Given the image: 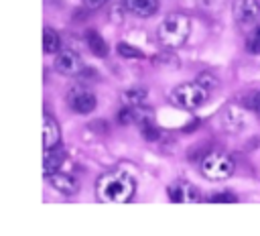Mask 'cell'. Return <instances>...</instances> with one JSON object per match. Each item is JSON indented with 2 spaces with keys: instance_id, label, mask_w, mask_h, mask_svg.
I'll return each instance as SVG.
<instances>
[{
  "instance_id": "16",
  "label": "cell",
  "mask_w": 260,
  "mask_h": 236,
  "mask_svg": "<svg viewBox=\"0 0 260 236\" xmlns=\"http://www.w3.org/2000/svg\"><path fill=\"white\" fill-rule=\"evenodd\" d=\"M246 49L252 55H258L260 53V24H256L252 28V33L246 37Z\"/></svg>"
},
{
  "instance_id": "2",
  "label": "cell",
  "mask_w": 260,
  "mask_h": 236,
  "mask_svg": "<svg viewBox=\"0 0 260 236\" xmlns=\"http://www.w3.org/2000/svg\"><path fill=\"white\" fill-rule=\"evenodd\" d=\"M191 33V18L183 12H171L167 14L158 28H156V37L158 43L167 49H179L185 45V41L189 39Z\"/></svg>"
},
{
  "instance_id": "8",
  "label": "cell",
  "mask_w": 260,
  "mask_h": 236,
  "mask_svg": "<svg viewBox=\"0 0 260 236\" xmlns=\"http://www.w3.org/2000/svg\"><path fill=\"white\" fill-rule=\"evenodd\" d=\"M260 16V4L256 0H236L234 2V18L242 26H250Z\"/></svg>"
},
{
  "instance_id": "11",
  "label": "cell",
  "mask_w": 260,
  "mask_h": 236,
  "mask_svg": "<svg viewBox=\"0 0 260 236\" xmlns=\"http://www.w3.org/2000/svg\"><path fill=\"white\" fill-rule=\"evenodd\" d=\"M65 159H67V153L63 149H59V146L45 149V155H43V173H45V177L49 173L59 171V167L65 163Z\"/></svg>"
},
{
  "instance_id": "6",
  "label": "cell",
  "mask_w": 260,
  "mask_h": 236,
  "mask_svg": "<svg viewBox=\"0 0 260 236\" xmlns=\"http://www.w3.org/2000/svg\"><path fill=\"white\" fill-rule=\"evenodd\" d=\"M55 69L61 75H77L83 71V59L73 49H63L55 57Z\"/></svg>"
},
{
  "instance_id": "20",
  "label": "cell",
  "mask_w": 260,
  "mask_h": 236,
  "mask_svg": "<svg viewBox=\"0 0 260 236\" xmlns=\"http://www.w3.org/2000/svg\"><path fill=\"white\" fill-rule=\"evenodd\" d=\"M197 81H199L201 85H205L207 90H209V87H217V85H219L217 77H215V75H211V73H201V75L197 77Z\"/></svg>"
},
{
  "instance_id": "14",
  "label": "cell",
  "mask_w": 260,
  "mask_h": 236,
  "mask_svg": "<svg viewBox=\"0 0 260 236\" xmlns=\"http://www.w3.org/2000/svg\"><path fill=\"white\" fill-rule=\"evenodd\" d=\"M85 43H87V47H89V51L93 55H98V57H106L108 55V43L95 31H87L85 33Z\"/></svg>"
},
{
  "instance_id": "1",
  "label": "cell",
  "mask_w": 260,
  "mask_h": 236,
  "mask_svg": "<svg viewBox=\"0 0 260 236\" xmlns=\"http://www.w3.org/2000/svg\"><path fill=\"white\" fill-rule=\"evenodd\" d=\"M136 183L130 175L122 171L106 173L95 183V193L102 201H114V203H126L134 197Z\"/></svg>"
},
{
  "instance_id": "7",
  "label": "cell",
  "mask_w": 260,
  "mask_h": 236,
  "mask_svg": "<svg viewBox=\"0 0 260 236\" xmlns=\"http://www.w3.org/2000/svg\"><path fill=\"white\" fill-rule=\"evenodd\" d=\"M167 193H169L171 201H175V203H195V201H199V189L187 179L173 181L169 185Z\"/></svg>"
},
{
  "instance_id": "23",
  "label": "cell",
  "mask_w": 260,
  "mask_h": 236,
  "mask_svg": "<svg viewBox=\"0 0 260 236\" xmlns=\"http://www.w3.org/2000/svg\"><path fill=\"white\" fill-rule=\"evenodd\" d=\"M252 106H254V112L260 116V92L254 96V102H252Z\"/></svg>"
},
{
  "instance_id": "10",
  "label": "cell",
  "mask_w": 260,
  "mask_h": 236,
  "mask_svg": "<svg viewBox=\"0 0 260 236\" xmlns=\"http://www.w3.org/2000/svg\"><path fill=\"white\" fill-rule=\"evenodd\" d=\"M59 142H61V128L51 114H45L43 116V149L59 146Z\"/></svg>"
},
{
  "instance_id": "19",
  "label": "cell",
  "mask_w": 260,
  "mask_h": 236,
  "mask_svg": "<svg viewBox=\"0 0 260 236\" xmlns=\"http://www.w3.org/2000/svg\"><path fill=\"white\" fill-rule=\"evenodd\" d=\"M207 201H211V203H228V201L234 203V201H238V197H236L234 193H230V191H219V193L209 195Z\"/></svg>"
},
{
  "instance_id": "13",
  "label": "cell",
  "mask_w": 260,
  "mask_h": 236,
  "mask_svg": "<svg viewBox=\"0 0 260 236\" xmlns=\"http://www.w3.org/2000/svg\"><path fill=\"white\" fill-rule=\"evenodd\" d=\"M120 98H122V104L124 106H130V108L142 106L146 102V98H148V90H144V87H130V90L122 92Z\"/></svg>"
},
{
  "instance_id": "9",
  "label": "cell",
  "mask_w": 260,
  "mask_h": 236,
  "mask_svg": "<svg viewBox=\"0 0 260 236\" xmlns=\"http://www.w3.org/2000/svg\"><path fill=\"white\" fill-rule=\"evenodd\" d=\"M47 181H49L57 191H61V193H65V195H73V193H77V189H79V181H77L73 175H69V173H59V171L49 173V175H47Z\"/></svg>"
},
{
  "instance_id": "18",
  "label": "cell",
  "mask_w": 260,
  "mask_h": 236,
  "mask_svg": "<svg viewBox=\"0 0 260 236\" xmlns=\"http://www.w3.org/2000/svg\"><path fill=\"white\" fill-rule=\"evenodd\" d=\"M154 63H156V65H162V67H171V69H175V67L181 65V61H179L175 55H171V53H165V55L154 57Z\"/></svg>"
},
{
  "instance_id": "4",
  "label": "cell",
  "mask_w": 260,
  "mask_h": 236,
  "mask_svg": "<svg viewBox=\"0 0 260 236\" xmlns=\"http://www.w3.org/2000/svg\"><path fill=\"white\" fill-rule=\"evenodd\" d=\"M207 96L209 92L205 85H201L199 81H189V83H179L173 90L171 102L183 110H195L207 102Z\"/></svg>"
},
{
  "instance_id": "21",
  "label": "cell",
  "mask_w": 260,
  "mask_h": 236,
  "mask_svg": "<svg viewBox=\"0 0 260 236\" xmlns=\"http://www.w3.org/2000/svg\"><path fill=\"white\" fill-rule=\"evenodd\" d=\"M142 136H144L146 140H156L160 134H158V128H156L152 122H148V124L142 126Z\"/></svg>"
},
{
  "instance_id": "22",
  "label": "cell",
  "mask_w": 260,
  "mask_h": 236,
  "mask_svg": "<svg viewBox=\"0 0 260 236\" xmlns=\"http://www.w3.org/2000/svg\"><path fill=\"white\" fill-rule=\"evenodd\" d=\"M106 2H110V0H83V6L87 10H98V8L106 6Z\"/></svg>"
},
{
  "instance_id": "17",
  "label": "cell",
  "mask_w": 260,
  "mask_h": 236,
  "mask_svg": "<svg viewBox=\"0 0 260 236\" xmlns=\"http://www.w3.org/2000/svg\"><path fill=\"white\" fill-rule=\"evenodd\" d=\"M116 51H118L122 57H128V59H142V57H144V53H142L140 49H136V47H132V45H128V43H118Z\"/></svg>"
},
{
  "instance_id": "5",
  "label": "cell",
  "mask_w": 260,
  "mask_h": 236,
  "mask_svg": "<svg viewBox=\"0 0 260 236\" xmlns=\"http://www.w3.org/2000/svg\"><path fill=\"white\" fill-rule=\"evenodd\" d=\"M67 104L77 114H91L98 106V98L89 87L79 83V85H73L67 92Z\"/></svg>"
},
{
  "instance_id": "3",
  "label": "cell",
  "mask_w": 260,
  "mask_h": 236,
  "mask_svg": "<svg viewBox=\"0 0 260 236\" xmlns=\"http://www.w3.org/2000/svg\"><path fill=\"white\" fill-rule=\"evenodd\" d=\"M199 167H201L203 177H207L211 181H223V179L232 177V173L236 169V163L223 151H209L201 159V165Z\"/></svg>"
},
{
  "instance_id": "12",
  "label": "cell",
  "mask_w": 260,
  "mask_h": 236,
  "mask_svg": "<svg viewBox=\"0 0 260 236\" xmlns=\"http://www.w3.org/2000/svg\"><path fill=\"white\" fill-rule=\"evenodd\" d=\"M122 6H124L128 12L146 18V16H152V14L156 12L158 2H156V0H122Z\"/></svg>"
},
{
  "instance_id": "15",
  "label": "cell",
  "mask_w": 260,
  "mask_h": 236,
  "mask_svg": "<svg viewBox=\"0 0 260 236\" xmlns=\"http://www.w3.org/2000/svg\"><path fill=\"white\" fill-rule=\"evenodd\" d=\"M59 49H61V39H59L57 31L47 26L43 31V51L45 53H59Z\"/></svg>"
}]
</instances>
